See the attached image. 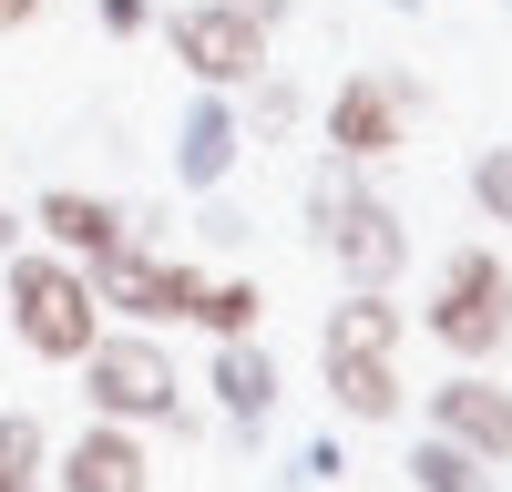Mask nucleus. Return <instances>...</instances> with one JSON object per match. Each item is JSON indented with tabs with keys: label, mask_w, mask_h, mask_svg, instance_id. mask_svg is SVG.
<instances>
[{
	"label": "nucleus",
	"mask_w": 512,
	"mask_h": 492,
	"mask_svg": "<svg viewBox=\"0 0 512 492\" xmlns=\"http://www.w3.org/2000/svg\"><path fill=\"white\" fill-rule=\"evenodd\" d=\"M11 328L31 359H82L103 339V298L72 257H11Z\"/></svg>",
	"instance_id": "f257e3e1"
},
{
	"label": "nucleus",
	"mask_w": 512,
	"mask_h": 492,
	"mask_svg": "<svg viewBox=\"0 0 512 492\" xmlns=\"http://www.w3.org/2000/svg\"><path fill=\"white\" fill-rule=\"evenodd\" d=\"M420 328H431L451 359H492V349L512 339V267L492 257V246H451L431 308H420Z\"/></svg>",
	"instance_id": "f03ea898"
},
{
	"label": "nucleus",
	"mask_w": 512,
	"mask_h": 492,
	"mask_svg": "<svg viewBox=\"0 0 512 492\" xmlns=\"http://www.w3.org/2000/svg\"><path fill=\"white\" fill-rule=\"evenodd\" d=\"M82 400H93V421H175L185 431V380L175 359H164L154 339H93L82 349Z\"/></svg>",
	"instance_id": "7ed1b4c3"
},
{
	"label": "nucleus",
	"mask_w": 512,
	"mask_h": 492,
	"mask_svg": "<svg viewBox=\"0 0 512 492\" xmlns=\"http://www.w3.org/2000/svg\"><path fill=\"white\" fill-rule=\"evenodd\" d=\"M410 113H420V82L390 72V62H369V72H349L328 93V154L338 164H390L410 144Z\"/></svg>",
	"instance_id": "20e7f679"
},
{
	"label": "nucleus",
	"mask_w": 512,
	"mask_h": 492,
	"mask_svg": "<svg viewBox=\"0 0 512 492\" xmlns=\"http://www.w3.org/2000/svg\"><path fill=\"white\" fill-rule=\"evenodd\" d=\"M164 41H175V62L205 82V93H246L256 72H267V41L246 11H226V0H185V11H164Z\"/></svg>",
	"instance_id": "39448f33"
},
{
	"label": "nucleus",
	"mask_w": 512,
	"mask_h": 492,
	"mask_svg": "<svg viewBox=\"0 0 512 492\" xmlns=\"http://www.w3.org/2000/svg\"><path fill=\"white\" fill-rule=\"evenodd\" d=\"M82 277H93V298H103L113 318H134V328H154V318H195V287H205L185 257H154V246H134V236H123L113 257H93Z\"/></svg>",
	"instance_id": "423d86ee"
},
{
	"label": "nucleus",
	"mask_w": 512,
	"mask_h": 492,
	"mask_svg": "<svg viewBox=\"0 0 512 492\" xmlns=\"http://www.w3.org/2000/svg\"><path fill=\"white\" fill-rule=\"evenodd\" d=\"M318 246L338 257V277H349V287H390V277L410 267V226H400V205L369 195V185H349V205L318 226Z\"/></svg>",
	"instance_id": "0eeeda50"
},
{
	"label": "nucleus",
	"mask_w": 512,
	"mask_h": 492,
	"mask_svg": "<svg viewBox=\"0 0 512 492\" xmlns=\"http://www.w3.org/2000/svg\"><path fill=\"white\" fill-rule=\"evenodd\" d=\"M236 154H246L236 93H205V82H195V103H185V123H175V185H185V195H216V185L236 175Z\"/></svg>",
	"instance_id": "6e6552de"
},
{
	"label": "nucleus",
	"mask_w": 512,
	"mask_h": 492,
	"mask_svg": "<svg viewBox=\"0 0 512 492\" xmlns=\"http://www.w3.org/2000/svg\"><path fill=\"white\" fill-rule=\"evenodd\" d=\"M31 226L52 236V257H72V267H93V257H113L123 236H134V216H123L113 195H82V185H52L31 205Z\"/></svg>",
	"instance_id": "1a4fd4ad"
},
{
	"label": "nucleus",
	"mask_w": 512,
	"mask_h": 492,
	"mask_svg": "<svg viewBox=\"0 0 512 492\" xmlns=\"http://www.w3.org/2000/svg\"><path fill=\"white\" fill-rule=\"evenodd\" d=\"M431 431H451L461 451H482V462H512V390H492L482 369H461V380L431 390Z\"/></svg>",
	"instance_id": "9d476101"
},
{
	"label": "nucleus",
	"mask_w": 512,
	"mask_h": 492,
	"mask_svg": "<svg viewBox=\"0 0 512 492\" xmlns=\"http://www.w3.org/2000/svg\"><path fill=\"white\" fill-rule=\"evenodd\" d=\"M205 390H216V410H226V421H236L246 441L267 431V421H277V400H287L277 359L256 349V339H226V349H216V369H205Z\"/></svg>",
	"instance_id": "9b49d317"
},
{
	"label": "nucleus",
	"mask_w": 512,
	"mask_h": 492,
	"mask_svg": "<svg viewBox=\"0 0 512 492\" xmlns=\"http://www.w3.org/2000/svg\"><path fill=\"white\" fill-rule=\"evenodd\" d=\"M144 482H154V462H144L134 421H93L62 451V492H144Z\"/></svg>",
	"instance_id": "f8f14e48"
},
{
	"label": "nucleus",
	"mask_w": 512,
	"mask_h": 492,
	"mask_svg": "<svg viewBox=\"0 0 512 492\" xmlns=\"http://www.w3.org/2000/svg\"><path fill=\"white\" fill-rule=\"evenodd\" d=\"M390 349H400V308H390V287H349V308H328L318 359H390Z\"/></svg>",
	"instance_id": "ddd939ff"
},
{
	"label": "nucleus",
	"mask_w": 512,
	"mask_h": 492,
	"mask_svg": "<svg viewBox=\"0 0 512 492\" xmlns=\"http://www.w3.org/2000/svg\"><path fill=\"white\" fill-rule=\"evenodd\" d=\"M410 482L420 492H502V462H482V451H461L451 431H431L410 451Z\"/></svg>",
	"instance_id": "4468645a"
},
{
	"label": "nucleus",
	"mask_w": 512,
	"mask_h": 492,
	"mask_svg": "<svg viewBox=\"0 0 512 492\" xmlns=\"http://www.w3.org/2000/svg\"><path fill=\"white\" fill-rule=\"evenodd\" d=\"M328 400L349 410V421H390L400 410V369L390 359H328Z\"/></svg>",
	"instance_id": "2eb2a0df"
},
{
	"label": "nucleus",
	"mask_w": 512,
	"mask_h": 492,
	"mask_svg": "<svg viewBox=\"0 0 512 492\" xmlns=\"http://www.w3.org/2000/svg\"><path fill=\"white\" fill-rule=\"evenodd\" d=\"M246 93H256V103H236V113H246V144H287V134H297V113H308V93H297V82H287L277 62L256 72Z\"/></svg>",
	"instance_id": "dca6fc26"
},
{
	"label": "nucleus",
	"mask_w": 512,
	"mask_h": 492,
	"mask_svg": "<svg viewBox=\"0 0 512 492\" xmlns=\"http://www.w3.org/2000/svg\"><path fill=\"white\" fill-rule=\"evenodd\" d=\"M195 318L216 328V339H256L267 298H256V277H205V287H195Z\"/></svg>",
	"instance_id": "f3484780"
},
{
	"label": "nucleus",
	"mask_w": 512,
	"mask_h": 492,
	"mask_svg": "<svg viewBox=\"0 0 512 492\" xmlns=\"http://www.w3.org/2000/svg\"><path fill=\"white\" fill-rule=\"evenodd\" d=\"M472 205H482L492 226H512V144H482L472 154Z\"/></svg>",
	"instance_id": "a211bd4d"
},
{
	"label": "nucleus",
	"mask_w": 512,
	"mask_h": 492,
	"mask_svg": "<svg viewBox=\"0 0 512 492\" xmlns=\"http://www.w3.org/2000/svg\"><path fill=\"white\" fill-rule=\"evenodd\" d=\"M41 451H52V441H41L31 410H0V482H31V472H41Z\"/></svg>",
	"instance_id": "6ab92c4d"
},
{
	"label": "nucleus",
	"mask_w": 512,
	"mask_h": 492,
	"mask_svg": "<svg viewBox=\"0 0 512 492\" xmlns=\"http://www.w3.org/2000/svg\"><path fill=\"white\" fill-rule=\"evenodd\" d=\"M349 185H359V164H338V154H318V164H308V236L338 216V205H349Z\"/></svg>",
	"instance_id": "aec40b11"
},
{
	"label": "nucleus",
	"mask_w": 512,
	"mask_h": 492,
	"mask_svg": "<svg viewBox=\"0 0 512 492\" xmlns=\"http://www.w3.org/2000/svg\"><path fill=\"white\" fill-rule=\"evenodd\" d=\"M93 21H103L113 41H134V31H154V0H93Z\"/></svg>",
	"instance_id": "412c9836"
},
{
	"label": "nucleus",
	"mask_w": 512,
	"mask_h": 492,
	"mask_svg": "<svg viewBox=\"0 0 512 492\" xmlns=\"http://www.w3.org/2000/svg\"><path fill=\"white\" fill-rule=\"evenodd\" d=\"M195 226H205V246H246V216H236V205H216V195H205Z\"/></svg>",
	"instance_id": "4be33fe9"
},
{
	"label": "nucleus",
	"mask_w": 512,
	"mask_h": 492,
	"mask_svg": "<svg viewBox=\"0 0 512 492\" xmlns=\"http://www.w3.org/2000/svg\"><path fill=\"white\" fill-rule=\"evenodd\" d=\"M338 472H349V451H338V441H308V462H297V482H338Z\"/></svg>",
	"instance_id": "5701e85b"
},
{
	"label": "nucleus",
	"mask_w": 512,
	"mask_h": 492,
	"mask_svg": "<svg viewBox=\"0 0 512 492\" xmlns=\"http://www.w3.org/2000/svg\"><path fill=\"white\" fill-rule=\"evenodd\" d=\"M226 11H246V21H256V31H277V21H287V11H297V0H226Z\"/></svg>",
	"instance_id": "b1692460"
},
{
	"label": "nucleus",
	"mask_w": 512,
	"mask_h": 492,
	"mask_svg": "<svg viewBox=\"0 0 512 492\" xmlns=\"http://www.w3.org/2000/svg\"><path fill=\"white\" fill-rule=\"evenodd\" d=\"M41 21V0H0V31H31Z\"/></svg>",
	"instance_id": "393cba45"
},
{
	"label": "nucleus",
	"mask_w": 512,
	"mask_h": 492,
	"mask_svg": "<svg viewBox=\"0 0 512 492\" xmlns=\"http://www.w3.org/2000/svg\"><path fill=\"white\" fill-rule=\"evenodd\" d=\"M0 246H21V216H11V205H0Z\"/></svg>",
	"instance_id": "a878e982"
},
{
	"label": "nucleus",
	"mask_w": 512,
	"mask_h": 492,
	"mask_svg": "<svg viewBox=\"0 0 512 492\" xmlns=\"http://www.w3.org/2000/svg\"><path fill=\"white\" fill-rule=\"evenodd\" d=\"M379 11H420V0H379Z\"/></svg>",
	"instance_id": "bb28decb"
},
{
	"label": "nucleus",
	"mask_w": 512,
	"mask_h": 492,
	"mask_svg": "<svg viewBox=\"0 0 512 492\" xmlns=\"http://www.w3.org/2000/svg\"><path fill=\"white\" fill-rule=\"evenodd\" d=\"M0 144H11V113H0Z\"/></svg>",
	"instance_id": "cd10ccee"
},
{
	"label": "nucleus",
	"mask_w": 512,
	"mask_h": 492,
	"mask_svg": "<svg viewBox=\"0 0 512 492\" xmlns=\"http://www.w3.org/2000/svg\"><path fill=\"white\" fill-rule=\"evenodd\" d=\"M0 492H31V482H0Z\"/></svg>",
	"instance_id": "c85d7f7f"
}]
</instances>
